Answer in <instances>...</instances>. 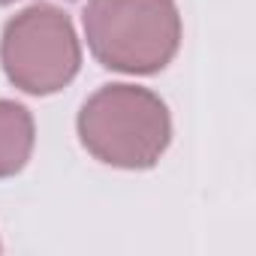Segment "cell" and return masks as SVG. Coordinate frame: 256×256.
<instances>
[{"label": "cell", "mask_w": 256, "mask_h": 256, "mask_svg": "<svg viewBox=\"0 0 256 256\" xmlns=\"http://www.w3.org/2000/svg\"><path fill=\"white\" fill-rule=\"evenodd\" d=\"M76 130L82 148L114 169L142 172L160 163L172 142L169 106L142 84H102L78 108Z\"/></svg>", "instance_id": "obj_1"}, {"label": "cell", "mask_w": 256, "mask_h": 256, "mask_svg": "<svg viewBox=\"0 0 256 256\" xmlns=\"http://www.w3.org/2000/svg\"><path fill=\"white\" fill-rule=\"evenodd\" d=\"M82 28L96 64L124 76L166 70L184 36L175 0H88Z\"/></svg>", "instance_id": "obj_2"}, {"label": "cell", "mask_w": 256, "mask_h": 256, "mask_svg": "<svg viewBox=\"0 0 256 256\" xmlns=\"http://www.w3.org/2000/svg\"><path fill=\"white\" fill-rule=\"evenodd\" d=\"M0 66L12 88L30 96L64 90L82 70V42L72 18L54 4H30L0 34Z\"/></svg>", "instance_id": "obj_3"}, {"label": "cell", "mask_w": 256, "mask_h": 256, "mask_svg": "<svg viewBox=\"0 0 256 256\" xmlns=\"http://www.w3.org/2000/svg\"><path fill=\"white\" fill-rule=\"evenodd\" d=\"M36 145V124L28 106L0 100V178L18 175Z\"/></svg>", "instance_id": "obj_4"}, {"label": "cell", "mask_w": 256, "mask_h": 256, "mask_svg": "<svg viewBox=\"0 0 256 256\" xmlns=\"http://www.w3.org/2000/svg\"><path fill=\"white\" fill-rule=\"evenodd\" d=\"M10 4H16V0H0V6H10Z\"/></svg>", "instance_id": "obj_5"}, {"label": "cell", "mask_w": 256, "mask_h": 256, "mask_svg": "<svg viewBox=\"0 0 256 256\" xmlns=\"http://www.w3.org/2000/svg\"><path fill=\"white\" fill-rule=\"evenodd\" d=\"M0 250H4V244H0Z\"/></svg>", "instance_id": "obj_6"}]
</instances>
